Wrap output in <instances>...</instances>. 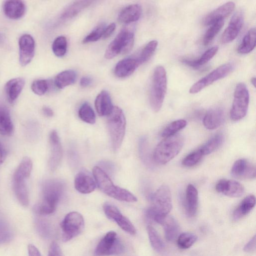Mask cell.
<instances>
[{"label": "cell", "instance_id": "1", "mask_svg": "<svg viewBox=\"0 0 256 256\" xmlns=\"http://www.w3.org/2000/svg\"><path fill=\"white\" fill-rule=\"evenodd\" d=\"M64 190V184L56 180L44 182L42 185V201L36 205L34 210L41 215L53 213L57 208Z\"/></svg>", "mask_w": 256, "mask_h": 256}, {"label": "cell", "instance_id": "2", "mask_svg": "<svg viewBox=\"0 0 256 256\" xmlns=\"http://www.w3.org/2000/svg\"><path fill=\"white\" fill-rule=\"evenodd\" d=\"M184 145L182 136L175 134L164 138L156 147L153 156L154 161L159 164H166L177 156Z\"/></svg>", "mask_w": 256, "mask_h": 256}, {"label": "cell", "instance_id": "3", "mask_svg": "<svg viewBox=\"0 0 256 256\" xmlns=\"http://www.w3.org/2000/svg\"><path fill=\"white\" fill-rule=\"evenodd\" d=\"M167 90V73L162 66L156 68L152 76L150 102L152 109L159 112L163 104Z\"/></svg>", "mask_w": 256, "mask_h": 256}, {"label": "cell", "instance_id": "4", "mask_svg": "<svg viewBox=\"0 0 256 256\" xmlns=\"http://www.w3.org/2000/svg\"><path fill=\"white\" fill-rule=\"evenodd\" d=\"M126 126V118L123 111L118 107H114L107 119V126L114 152L118 151L122 144Z\"/></svg>", "mask_w": 256, "mask_h": 256}, {"label": "cell", "instance_id": "5", "mask_svg": "<svg viewBox=\"0 0 256 256\" xmlns=\"http://www.w3.org/2000/svg\"><path fill=\"white\" fill-rule=\"evenodd\" d=\"M134 43V33L132 28L127 27L122 30L115 39L108 46L105 57L112 59L119 54L128 53Z\"/></svg>", "mask_w": 256, "mask_h": 256}, {"label": "cell", "instance_id": "6", "mask_svg": "<svg viewBox=\"0 0 256 256\" xmlns=\"http://www.w3.org/2000/svg\"><path fill=\"white\" fill-rule=\"evenodd\" d=\"M250 101V95L246 85L239 83L236 87L234 100L230 111V118L233 121H238L247 115Z\"/></svg>", "mask_w": 256, "mask_h": 256}, {"label": "cell", "instance_id": "7", "mask_svg": "<svg viewBox=\"0 0 256 256\" xmlns=\"http://www.w3.org/2000/svg\"><path fill=\"white\" fill-rule=\"evenodd\" d=\"M62 230V240L67 242L79 235L85 227L83 216L77 212L68 213L61 224Z\"/></svg>", "mask_w": 256, "mask_h": 256}, {"label": "cell", "instance_id": "8", "mask_svg": "<svg viewBox=\"0 0 256 256\" xmlns=\"http://www.w3.org/2000/svg\"><path fill=\"white\" fill-rule=\"evenodd\" d=\"M152 202L151 208L155 216L169 214L172 209V195L169 187L165 185L161 186L152 195Z\"/></svg>", "mask_w": 256, "mask_h": 256}, {"label": "cell", "instance_id": "9", "mask_svg": "<svg viewBox=\"0 0 256 256\" xmlns=\"http://www.w3.org/2000/svg\"><path fill=\"white\" fill-rule=\"evenodd\" d=\"M234 69V66L231 63L225 64L219 67L195 83L190 89V93L194 94L200 92L215 82L227 77Z\"/></svg>", "mask_w": 256, "mask_h": 256}, {"label": "cell", "instance_id": "10", "mask_svg": "<svg viewBox=\"0 0 256 256\" xmlns=\"http://www.w3.org/2000/svg\"><path fill=\"white\" fill-rule=\"evenodd\" d=\"M124 248L117 233L110 231L98 244L95 254L98 256L119 255L124 252Z\"/></svg>", "mask_w": 256, "mask_h": 256}, {"label": "cell", "instance_id": "11", "mask_svg": "<svg viewBox=\"0 0 256 256\" xmlns=\"http://www.w3.org/2000/svg\"><path fill=\"white\" fill-rule=\"evenodd\" d=\"M93 175L99 189L116 200L122 188L115 186L107 174L99 166L94 167Z\"/></svg>", "mask_w": 256, "mask_h": 256}, {"label": "cell", "instance_id": "12", "mask_svg": "<svg viewBox=\"0 0 256 256\" xmlns=\"http://www.w3.org/2000/svg\"><path fill=\"white\" fill-rule=\"evenodd\" d=\"M104 211L106 216L111 220L116 222L118 225L125 232L131 235L136 234V230L131 222L123 215L119 209L115 205L106 203L103 206Z\"/></svg>", "mask_w": 256, "mask_h": 256}, {"label": "cell", "instance_id": "13", "mask_svg": "<svg viewBox=\"0 0 256 256\" xmlns=\"http://www.w3.org/2000/svg\"><path fill=\"white\" fill-rule=\"evenodd\" d=\"M154 221L161 225L164 229L166 240L170 242L174 241L179 235L180 228L177 220L171 216L156 215Z\"/></svg>", "mask_w": 256, "mask_h": 256}, {"label": "cell", "instance_id": "14", "mask_svg": "<svg viewBox=\"0 0 256 256\" xmlns=\"http://www.w3.org/2000/svg\"><path fill=\"white\" fill-rule=\"evenodd\" d=\"M50 155L49 159V168L51 171L57 170L61 164L63 157V149L59 135L56 130L51 132L49 135Z\"/></svg>", "mask_w": 256, "mask_h": 256}, {"label": "cell", "instance_id": "15", "mask_svg": "<svg viewBox=\"0 0 256 256\" xmlns=\"http://www.w3.org/2000/svg\"><path fill=\"white\" fill-rule=\"evenodd\" d=\"M19 62L25 67L32 61L35 53V41L30 35H22L19 41Z\"/></svg>", "mask_w": 256, "mask_h": 256}, {"label": "cell", "instance_id": "16", "mask_svg": "<svg viewBox=\"0 0 256 256\" xmlns=\"http://www.w3.org/2000/svg\"><path fill=\"white\" fill-rule=\"evenodd\" d=\"M74 184L77 191L83 194L93 192L97 187L93 175L86 169L82 170L77 174Z\"/></svg>", "mask_w": 256, "mask_h": 256}, {"label": "cell", "instance_id": "17", "mask_svg": "<svg viewBox=\"0 0 256 256\" xmlns=\"http://www.w3.org/2000/svg\"><path fill=\"white\" fill-rule=\"evenodd\" d=\"M231 175L241 179H253L256 175L254 164L245 159H241L235 162L232 169Z\"/></svg>", "mask_w": 256, "mask_h": 256}, {"label": "cell", "instance_id": "18", "mask_svg": "<svg viewBox=\"0 0 256 256\" xmlns=\"http://www.w3.org/2000/svg\"><path fill=\"white\" fill-rule=\"evenodd\" d=\"M215 188L218 193L232 198L242 197L245 193L244 187L232 180L222 179L217 183Z\"/></svg>", "mask_w": 256, "mask_h": 256}, {"label": "cell", "instance_id": "19", "mask_svg": "<svg viewBox=\"0 0 256 256\" xmlns=\"http://www.w3.org/2000/svg\"><path fill=\"white\" fill-rule=\"evenodd\" d=\"M244 23V15L241 11L237 12L232 17L229 26L223 33L221 41L227 44L234 40L239 35Z\"/></svg>", "mask_w": 256, "mask_h": 256}, {"label": "cell", "instance_id": "20", "mask_svg": "<svg viewBox=\"0 0 256 256\" xmlns=\"http://www.w3.org/2000/svg\"><path fill=\"white\" fill-rule=\"evenodd\" d=\"M225 119L224 110L220 107H214L206 113L203 119V125L208 130H215L224 123Z\"/></svg>", "mask_w": 256, "mask_h": 256}, {"label": "cell", "instance_id": "21", "mask_svg": "<svg viewBox=\"0 0 256 256\" xmlns=\"http://www.w3.org/2000/svg\"><path fill=\"white\" fill-rule=\"evenodd\" d=\"M235 8V4L233 2L223 5L205 17L203 20L204 24L211 25L219 20H224L234 11Z\"/></svg>", "mask_w": 256, "mask_h": 256}, {"label": "cell", "instance_id": "22", "mask_svg": "<svg viewBox=\"0 0 256 256\" xmlns=\"http://www.w3.org/2000/svg\"><path fill=\"white\" fill-rule=\"evenodd\" d=\"M25 85V80L22 78H16L9 80L5 87V93L10 104L14 103L21 94Z\"/></svg>", "mask_w": 256, "mask_h": 256}, {"label": "cell", "instance_id": "23", "mask_svg": "<svg viewBox=\"0 0 256 256\" xmlns=\"http://www.w3.org/2000/svg\"><path fill=\"white\" fill-rule=\"evenodd\" d=\"M140 66L136 58H127L119 61L116 65L114 72L117 77L124 78L131 75Z\"/></svg>", "mask_w": 256, "mask_h": 256}, {"label": "cell", "instance_id": "24", "mask_svg": "<svg viewBox=\"0 0 256 256\" xmlns=\"http://www.w3.org/2000/svg\"><path fill=\"white\" fill-rule=\"evenodd\" d=\"M3 10L8 18L17 20L24 15L26 7L22 0H7L4 5Z\"/></svg>", "mask_w": 256, "mask_h": 256}, {"label": "cell", "instance_id": "25", "mask_svg": "<svg viewBox=\"0 0 256 256\" xmlns=\"http://www.w3.org/2000/svg\"><path fill=\"white\" fill-rule=\"evenodd\" d=\"M95 104L97 112L100 116H108L114 108L109 94L105 90L97 96Z\"/></svg>", "mask_w": 256, "mask_h": 256}, {"label": "cell", "instance_id": "26", "mask_svg": "<svg viewBox=\"0 0 256 256\" xmlns=\"http://www.w3.org/2000/svg\"><path fill=\"white\" fill-rule=\"evenodd\" d=\"M186 205L188 215L192 217L196 215L199 205V194L196 187L190 184L186 192Z\"/></svg>", "mask_w": 256, "mask_h": 256}, {"label": "cell", "instance_id": "27", "mask_svg": "<svg viewBox=\"0 0 256 256\" xmlns=\"http://www.w3.org/2000/svg\"><path fill=\"white\" fill-rule=\"evenodd\" d=\"M14 130L9 109L4 106H0V135L4 136H11Z\"/></svg>", "mask_w": 256, "mask_h": 256}, {"label": "cell", "instance_id": "28", "mask_svg": "<svg viewBox=\"0 0 256 256\" xmlns=\"http://www.w3.org/2000/svg\"><path fill=\"white\" fill-rule=\"evenodd\" d=\"M142 12V8L139 5H131L122 10L119 15L118 19L123 23H132L139 20Z\"/></svg>", "mask_w": 256, "mask_h": 256}, {"label": "cell", "instance_id": "29", "mask_svg": "<svg viewBox=\"0 0 256 256\" xmlns=\"http://www.w3.org/2000/svg\"><path fill=\"white\" fill-rule=\"evenodd\" d=\"M256 198L254 195L247 196L235 209L233 214V218L237 221L248 215L255 207Z\"/></svg>", "mask_w": 256, "mask_h": 256}, {"label": "cell", "instance_id": "30", "mask_svg": "<svg viewBox=\"0 0 256 256\" xmlns=\"http://www.w3.org/2000/svg\"><path fill=\"white\" fill-rule=\"evenodd\" d=\"M97 1V0H79L70 5L62 14L61 18L63 19L72 18Z\"/></svg>", "mask_w": 256, "mask_h": 256}, {"label": "cell", "instance_id": "31", "mask_svg": "<svg viewBox=\"0 0 256 256\" xmlns=\"http://www.w3.org/2000/svg\"><path fill=\"white\" fill-rule=\"evenodd\" d=\"M33 163L28 157L24 158L18 167L14 175V181H26L31 175Z\"/></svg>", "mask_w": 256, "mask_h": 256}, {"label": "cell", "instance_id": "32", "mask_svg": "<svg viewBox=\"0 0 256 256\" xmlns=\"http://www.w3.org/2000/svg\"><path fill=\"white\" fill-rule=\"evenodd\" d=\"M76 79L77 73L75 71L66 70L61 72L56 76L54 83L58 88L63 89L75 83Z\"/></svg>", "mask_w": 256, "mask_h": 256}, {"label": "cell", "instance_id": "33", "mask_svg": "<svg viewBox=\"0 0 256 256\" xmlns=\"http://www.w3.org/2000/svg\"><path fill=\"white\" fill-rule=\"evenodd\" d=\"M256 30L255 28L250 29L243 39L238 48L240 54H247L252 52L256 47Z\"/></svg>", "mask_w": 256, "mask_h": 256}, {"label": "cell", "instance_id": "34", "mask_svg": "<svg viewBox=\"0 0 256 256\" xmlns=\"http://www.w3.org/2000/svg\"><path fill=\"white\" fill-rule=\"evenodd\" d=\"M218 49V47H213L206 51L198 59L194 60L184 59L182 62L190 67L198 69L210 61L217 54Z\"/></svg>", "mask_w": 256, "mask_h": 256}, {"label": "cell", "instance_id": "35", "mask_svg": "<svg viewBox=\"0 0 256 256\" xmlns=\"http://www.w3.org/2000/svg\"><path fill=\"white\" fill-rule=\"evenodd\" d=\"M14 189L20 203L24 207H27L29 204V196L25 181H14Z\"/></svg>", "mask_w": 256, "mask_h": 256}, {"label": "cell", "instance_id": "36", "mask_svg": "<svg viewBox=\"0 0 256 256\" xmlns=\"http://www.w3.org/2000/svg\"><path fill=\"white\" fill-rule=\"evenodd\" d=\"M224 140L222 134H218L202 146L199 149L204 156L211 154L217 150L223 143Z\"/></svg>", "mask_w": 256, "mask_h": 256}, {"label": "cell", "instance_id": "37", "mask_svg": "<svg viewBox=\"0 0 256 256\" xmlns=\"http://www.w3.org/2000/svg\"><path fill=\"white\" fill-rule=\"evenodd\" d=\"M147 229L152 247L158 253L163 252L165 245L157 231L150 225L147 227Z\"/></svg>", "mask_w": 256, "mask_h": 256}, {"label": "cell", "instance_id": "38", "mask_svg": "<svg viewBox=\"0 0 256 256\" xmlns=\"http://www.w3.org/2000/svg\"><path fill=\"white\" fill-rule=\"evenodd\" d=\"M158 45V42L153 40L149 42L143 48L139 56L136 57L140 66L147 62L151 59L155 53Z\"/></svg>", "mask_w": 256, "mask_h": 256}, {"label": "cell", "instance_id": "39", "mask_svg": "<svg viewBox=\"0 0 256 256\" xmlns=\"http://www.w3.org/2000/svg\"><path fill=\"white\" fill-rule=\"evenodd\" d=\"M79 116L83 121L90 124L96 122V117L91 106L88 103H84L79 110Z\"/></svg>", "mask_w": 256, "mask_h": 256}, {"label": "cell", "instance_id": "40", "mask_svg": "<svg viewBox=\"0 0 256 256\" xmlns=\"http://www.w3.org/2000/svg\"><path fill=\"white\" fill-rule=\"evenodd\" d=\"M198 237L195 234L185 232L179 235L177 238V245L181 249H188L191 247L197 241Z\"/></svg>", "mask_w": 256, "mask_h": 256}, {"label": "cell", "instance_id": "41", "mask_svg": "<svg viewBox=\"0 0 256 256\" xmlns=\"http://www.w3.org/2000/svg\"><path fill=\"white\" fill-rule=\"evenodd\" d=\"M187 125L185 120H178L170 123L163 130L161 136L163 138L169 137L177 134L179 131L184 129Z\"/></svg>", "mask_w": 256, "mask_h": 256}, {"label": "cell", "instance_id": "42", "mask_svg": "<svg viewBox=\"0 0 256 256\" xmlns=\"http://www.w3.org/2000/svg\"><path fill=\"white\" fill-rule=\"evenodd\" d=\"M13 237L10 225L4 220L0 219V245L9 243Z\"/></svg>", "mask_w": 256, "mask_h": 256}, {"label": "cell", "instance_id": "43", "mask_svg": "<svg viewBox=\"0 0 256 256\" xmlns=\"http://www.w3.org/2000/svg\"><path fill=\"white\" fill-rule=\"evenodd\" d=\"M224 25V20H219L211 25V27L207 30L204 39V45H208L215 38Z\"/></svg>", "mask_w": 256, "mask_h": 256}, {"label": "cell", "instance_id": "44", "mask_svg": "<svg viewBox=\"0 0 256 256\" xmlns=\"http://www.w3.org/2000/svg\"><path fill=\"white\" fill-rule=\"evenodd\" d=\"M68 43L67 39L64 36L57 37L52 45L54 54L58 57H62L66 53Z\"/></svg>", "mask_w": 256, "mask_h": 256}, {"label": "cell", "instance_id": "45", "mask_svg": "<svg viewBox=\"0 0 256 256\" xmlns=\"http://www.w3.org/2000/svg\"><path fill=\"white\" fill-rule=\"evenodd\" d=\"M139 153L142 159L147 164L151 165L152 160L147 139L142 137L139 143Z\"/></svg>", "mask_w": 256, "mask_h": 256}, {"label": "cell", "instance_id": "46", "mask_svg": "<svg viewBox=\"0 0 256 256\" xmlns=\"http://www.w3.org/2000/svg\"><path fill=\"white\" fill-rule=\"evenodd\" d=\"M106 26L104 24H101L97 26L83 40V44H87L98 41L103 37Z\"/></svg>", "mask_w": 256, "mask_h": 256}, {"label": "cell", "instance_id": "47", "mask_svg": "<svg viewBox=\"0 0 256 256\" xmlns=\"http://www.w3.org/2000/svg\"><path fill=\"white\" fill-rule=\"evenodd\" d=\"M49 88V83L46 80H36L32 83L31 85L32 91L39 96L45 94Z\"/></svg>", "mask_w": 256, "mask_h": 256}, {"label": "cell", "instance_id": "48", "mask_svg": "<svg viewBox=\"0 0 256 256\" xmlns=\"http://www.w3.org/2000/svg\"><path fill=\"white\" fill-rule=\"evenodd\" d=\"M204 156L199 149L188 155L182 161V164L186 167H193L200 162Z\"/></svg>", "mask_w": 256, "mask_h": 256}, {"label": "cell", "instance_id": "49", "mask_svg": "<svg viewBox=\"0 0 256 256\" xmlns=\"http://www.w3.org/2000/svg\"><path fill=\"white\" fill-rule=\"evenodd\" d=\"M38 232L42 237L48 238L50 236L51 231L49 224L44 220H38L36 222Z\"/></svg>", "mask_w": 256, "mask_h": 256}, {"label": "cell", "instance_id": "50", "mask_svg": "<svg viewBox=\"0 0 256 256\" xmlns=\"http://www.w3.org/2000/svg\"><path fill=\"white\" fill-rule=\"evenodd\" d=\"M62 250L57 243L53 242L50 245L48 256H63Z\"/></svg>", "mask_w": 256, "mask_h": 256}, {"label": "cell", "instance_id": "51", "mask_svg": "<svg viewBox=\"0 0 256 256\" xmlns=\"http://www.w3.org/2000/svg\"><path fill=\"white\" fill-rule=\"evenodd\" d=\"M256 248V235L247 243L244 247V251L247 253L254 252Z\"/></svg>", "mask_w": 256, "mask_h": 256}, {"label": "cell", "instance_id": "52", "mask_svg": "<svg viewBox=\"0 0 256 256\" xmlns=\"http://www.w3.org/2000/svg\"><path fill=\"white\" fill-rule=\"evenodd\" d=\"M116 28V25L115 23H111L105 28L103 34V38L104 39H107L109 38L114 33Z\"/></svg>", "mask_w": 256, "mask_h": 256}, {"label": "cell", "instance_id": "53", "mask_svg": "<svg viewBox=\"0 0 256 256\" xmlns=\"http://www.w3.org/2000/svg\"><path fill=\"white\" fill-rule=\"evenodd\" d=\"M92 83V79L89 77H83L80 80V85L83 87L89 86Z\"/></svg>", "mask_w": 256, "mask_h": 256}, {"label": "cell", "instance_id": "54", "mask_svg": "<svg viewBox=\"0 0 256 256\" xmlns=\"http://www.w3.org/2000/svg\"><path fill=\"white\" fill-rule=\"evenodd\" d=\"M29 255L32 256H41V254L38 249L33 245H29L28 246Z\"/></svg>", "mask_w": 256, "mask_h": 256}, {"label": "cell", "instance_id": "55", "mask_svg": "<svg viewBox=\"0 0 256 256\" xmlns=\"http://www.w3.org/2000/svg\"><path fill=\"white\" fill-rule=\"evenodd\" d=\"M6 156V151L3 145L0 142V166L4 162Z\"/></svg>", "mask_w": 256, "mask_h": 256}, {"label": "cell", "instance_id": "56", "mask_svg": "<svg viewBox=\"0 0 256 256\" xmlns=\"http://www.w3.org/2000/svg\"><path fill=\"white\" fill-rule=\"evenodd\" d=\"M42 111L44 115L48 117H52L54 115L53 111L49 107H44L43 108Z\"/></svg>", "mask_w": 256, "mask_h": 256}, {"label": "cell", "instance_id": "57", "mask_svg": "<svg viewBox=\"0 0 256 256\" xmlns=\"http://www.w3.org/2000/svg\"><path fill=\"white\" fill-rule=\"evenodd\" d=\"M251 82L252 84L253 85L254 87H256V78H252L251 80Z\"/></svg>", "mask_w": 256, "mask_h": 256}]
</instances>
